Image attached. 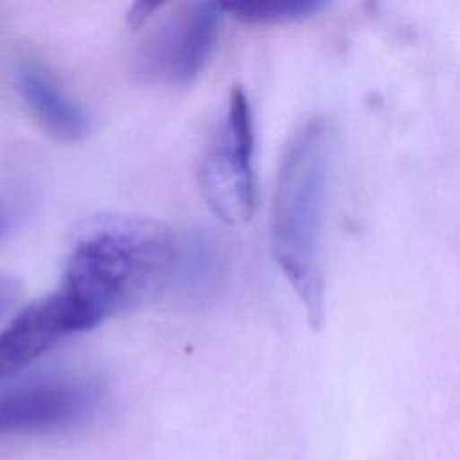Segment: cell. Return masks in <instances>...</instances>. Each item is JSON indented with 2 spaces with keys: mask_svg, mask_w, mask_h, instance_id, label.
<instances>
[{
  "mask_svg": "<svg viewBox=\"0 0 460 460\" xmlns=\"http://www.w3.org/2000/svg\"><path fill=\"white\" fill-rule=\"evenodd\" d=\"M225 252L221 241L205 228L190 230L176 246L171 279L189 302L207 300L223 277Z\"/></svg>",
  "mask_w": 460,
  "mask_h": 460,
  "instance_id": "ba28073f",
  "label": "cell"
},
{
  "mask_svg": "<svg viewBox=\"0 0 460 460\" xmlns=\"http://www.w3.org/2000/svg\"><path fill=\"white\" fill-rule=\"evenodd\" d=\"M88 329L84 313L61 288L31 302L0 331V379L27 368L70 334Z\"/></svg>",
  "mask_w": 460,
  "mask_h": 460,
  "instance_id": "5b68a950",
  "label": "cell"
},
{
  "mask_svg": "<svg viewBox=\"0 0 460 460\" xmlns=\"http://www.w3.org/2000/svg\"><path fill=\"white\" fill-rule=\"evenodd\" d=\"M332 129L323 117L300 124L286 144L271 205V250L313 329L325 318L323 230Z\"/></svg>",
  "mask_w": 460,
  "mask_h": 460,
  "instance_id": "7a4b0ae2",
  "label": "cell"
},
{
  "mask_svg": "<svg viewBox=\"0 0 460 460\" xmlns=\"http://www.w3.org/2000/svg\"><path fill=\"white\" fill-rule=\"evenodd\" d=\"M178 241L144 216L97 214L72 234L61 289L90 327L149 300L172 275Z\"/></svg>",
  "mask_w": 460,
  "mask_h": 460,
  "instance_id": "6da1fadb",
  "label": "cell"
},
{
  "mask_svg": "<svg viewBox=\"0 0 460 460\" xmlns=\"http://www.w3.org/2000/svg\"><path fill=\"white\" fill-rule=\"evenodd\" d=\"M223 11L221 4L196 2L165 14L137 52L138 74L171 86L194 83L216 49Z\"/></svg>",
  "mask_w": 460,
  "mask_h": 460,
  "instance_id": "277c9868",
  "label": "cell"
},
{
  "mask_svg": "<svg viewBox=\"0 0 460 460\" xmlns=\"http://www.w3.org/2000/svg\"><path fill=\"white\" fill-rule=\"evenodd\" d=\"M95 399V390L77 381H50L0 390V437L66 429L90 415Z\"/></svg>",
  "mask_w": 460,
  "mask_h": 460,
  "instance_id": "8992f818",
  "label": "cell"
},
{
  "mask_svg": "<svg viewBox=\"0 0 460 460\" xmlns=\"http://www.w3.org/2000/svg\"><path fill=\"white\" fill-rule=\"evenodd\" d=\"M255 129L250 101L234 86L225 117L199 165V189L212 212L225 223H244L255 212L257 183L253 169Z\"/></svg>",
  "mask_w": 460,
  "mask_h": 460,
  "instance_id": "3957f363",
  "label": "cell"
},
{
  "mask_svg": "<svg viewBox=\"0 0 460 460\" xmlns=\"http://www.w3.org/2000/svg\"><path fill=\"white\" fill-rule=\"evenodd\" d=\"M22 293L20 282L11 275H0V318L9 313Z\"/></svg>",
  "mask_w": 460,
  "mask_h": 460,
  "instance_id": "30bf717a",
  "label": "cell"
},
{
  "mask_svg": "<svg viewBox=\"0 0 460 460\" xmlns=\"http://www.w3.org/2000/svg\"><path fill=\"white\" fill-rule=\"evenodd\" d=\"M11 223H13V216L4 208H0V237L11 228Z\"/></svg>",
  "mask_w": 460,
  "mask_h": 460,
  "instance_id": "7c38bea8",
  "label": "cell"
},
{
  "mask_svg": "<svg viewBox=\"0 0 460 460\" xmlns=\"http://www.w3.org/2000/svg\"><path fill=\"white\" fill-rule=\"evenodd\" d=\"M323 5L322 0H246L225 4L223 9L248 25H279L313 16Z\"/></svg>",
  "mask_w": 460,
  "mask_h": 460,
  "instance_id": "9c48e42d",
  "label": "cell"
},
{
  "mask_svg": "<svg viewBox=\"0 0 460 460\" xmlns=\"http://www.w3.org/2000/svg\"><path fill=\"white\" fill-rule=\"evenodd\" d=\"M165 4H158V2H137L131 5L129 13H128V18H129V25L133 29H138L142 27L146 22L151 20V16L160 9L164 7Z\"/></svg>",
  "mask_w": 460,
  "mask_h": 460,
  "instance_id": "8fae6325",
  "label": "cell"
},
{
  "mask_svg": "<svg viewBox=\"0 0 460 460\" xmlns=\"http://www.w3.org/2000/svg\"><path fill=\"white\" fill-rule=\"evenodd\" d=\"M14 86L27 110L54 138L77 142L88 133L90 122L86 113L38 61L25 59L16 66Z\"/></svg>",
  "mask_w": 460,
  "mask_h": 460,
  "instance_id": "52a82bcc",
  "label": "cell"
}]
</instances>
